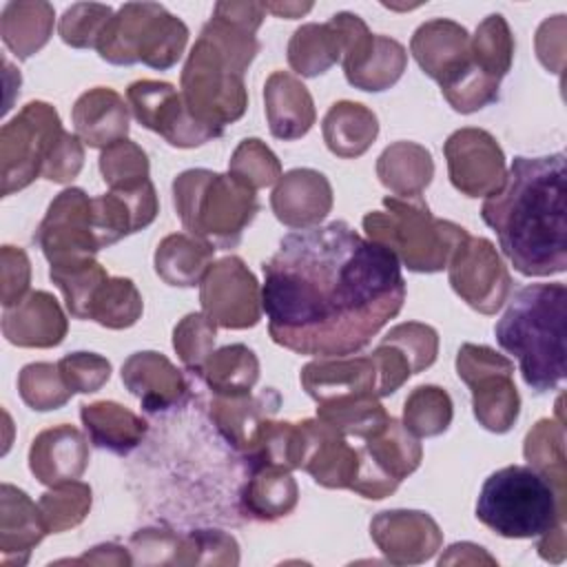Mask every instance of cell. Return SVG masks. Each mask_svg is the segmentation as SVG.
<instances>
[{
    "instance_id": "obj_1",
    "label": "cell",
    "mask_w": 567,
    "mask_h": 567,
    "mask_svg": "<svg viewBox=\"0 0 567 567\" xmlns=\"http://www.w3.org/2000/svg\"><path fill=\"white\" fill-rule=\"evenodd\" d=\"M261 270L268 332L297 354H354L405 301L394 252L346 221L286 235Z\"/></svg>"
},
{
    "instance_id": "obj_2",
    "label": "cell",
    "mask_w": 567,
    "mask_h": 567,
    "mask_svg": "<svg viewBox=\"0 0 567 567\" xmlns=\"http://www.w3.org/2000/svg\"><path fill=\"white\" fill-rule=\"evenodd\" d=\"M481 217L496 233L503 255L520 275L565 272V153L514 157L503 186L485 197Z\"/></svg>"
},
{
    "instance_id": "obj_3",
    "label": "cell",
    "mask_w": 567,
    "mask_h": 567,
    "mask_svg": "<svg viewBox=\"0 0 567 567\" xmlns=\"http://www.w3.org/2000/svg\"><path fill=\"white\" fill-rule=\"evenodd\" d=\"M255 33V24L217 2L184 62L182 100L188 113L217 135L246 113L244 73L259 51Z\"/></svg>"
},
{
    "instance_id": "obj_4",
    "label": "cell",
    "mask_w": 567,
    "mask_h": 567,
    "mask_svg": "<svg viewBox=\"0 0 567 567\" xmlns=\"http://www.w3.org/2000/svg\"><path fill=\"white\" fill-rule=\"evenodd\" d=\"M565 301L563 284L525 286L494 328L498 346L518 359L523 381L538 394L565 381Z\"/></svg>"
},
{
    "instance_id": "obj_5",
    "label": "cell",
    "mask_w": 567,
    "mask_h": 567,
    "mask_svg": "<svg viewBox=\"0 0 567 567\" xmlns=\"http://www.w3.org/2000/svg\"><path fill=\"white\" fill-rule=\"evenodd\" d=\"M476 518L503 538H536L565 525V496L534 467L507 465L485 478Z\"/></svg>"
},
{
    "instance_id": "obj_6",
    "label": "cell",
    "mask_w": 567,
    "mask_h": 567,
    "mask_svg": "<svg viewBox=\"0 0 567 567\" xmlns=\"http://www.w3.org/2000/svg\"><path fill=\"white\" fill-rule=\"evenodd\" d=\"M363 230L412 272L447 268L454 250L470 235L463 226L434 217L421 197H385L383 210L363 217Z\"/></svg>"
},
{
    "instance_id": "obj_7",
    "label": "cell",
    "mask_w": 567,
    "mask_h": 567,
    "mask_svg": "<svg viewBox=\"0 0 567 567\" xmlns=\"http://www.w3.org/2000/svg\"><path fill=\"white\" fill-rule=\"evenodd\" d=\"M173 204L184 228L213 244L235 248L259 213L255 188L230 173L188 168L173 182Z\"/></svg>"
},
{
    "instance_id": "obj_8",
    "label": "cell",
    "mask_w": 567,
    "mask_h": 567,
    "mask_svg": "<svg viewBox=\"0 0 567 567\" xmlns=\"http://www.w3.org/2000/svg\"><path fill=\"white\" fill-rule=\"evenodd\" d=\"M188 42V27L157 2H126L106 24L97 53L120 66L146 64L166 71L182 58Z\"/></svg>"
},
{
    "instance_id": "obj_9",
    "label": "cell",
    "mask_w": 567,
    "mask_h": 567,
    "mask_svg": "<svg viewBox=\"0 0 567 567\" xmlns=\"http://www.w3.org/2000/svg\"><path fill=\"white\" fill-rule=\"evenodd\" d=\"M456 374L472 392L476 421L489 432H509L520 412L514 363L487 346L463 343L456 354Z\"/></svg>"
},
{
    "instance_id": "obj_10",
    "label": "cell",
    "mask_w": 567,
    "mask_h": 567,
    "mask_svg": "<svg viewBox=\"0 0 567 567\" xmlns=\"http://www.w3.org/2000/svg\"><path fill=\"white\" fill-rule=\"evenodd\" d=\"M64 128L58 111L47 102H29L0 131L2 195L27 188L42 177V166Z\"/></svg>"
},
{
    "instance_id": "obj_11",
    "label": "cell",
    "mask_w": 567,
    "mask_h": 567,
    "mask_svg": "<svg viewBox=\"0 0 567 567\" xmlns=\"http://www.w3.org/2000/svg\"><path fill=\"white\" fill-rule=\"evenodd\" d=\"M35 244L51 266L95 257L102 246L93 219V197L73 186L58 193L35 230Z\"/></svg>"
},
{
    "instance_id": "obj_12",
    "label": "cell",
    "mask_w": 567,
    "mask_h": 567,
    "mask_svg": "<svg viewBox=\"0 0 567 567\" xmlns=\"http://www.w3.org/2000/svg\"><path fill=\"white\" fill-rule=\"evenodd\" d=\"M199 303L202 312L226 330H246L261 319V288L235 255L213 261L199 284Z\"/></svg>"
},
{
    "instance_id": "obj_13",
    "label": "cell",
    "mask_w": 567,
    "mask_h": 567,
    "mask_svg": "<svg viewBox=\"0 0 567 567\" xmlns=\"http://www.w3.org/2000/svg\"><path fill=\"white\" fill-rule=\"evenodd\" d=\"M452 290L476 312L494 315L512 292V275L485 237H470L454 250L447 264Z\"/></svg>"
},
{
    "instance_id": "obj_14",
    "label": "cell",
    "mask_w": 567,
    "mask_h": 567,
    "mask_svg": "<svg viewBox=\"0 0 567 567\" xmlns=\"http://www.w3.org/2000/svg\"><path fill=\"white\" fill-rule=\"evenodd\" d=\"M126 100L135 120L171 146L193 148L219 137L188 113L182 93L168 82L137 80L126 89Z\"/></svg>"
},
{
    "instance_id": "obj_15",
    "label": "cell",
    "mask_w": 567,
    "mask_h": 567,
    "mask_svg": "<svg viewBox=\"0 0 567 567\" xmlns=\"http://www.w3.org/2000/svg\"><path fill=\"white\" fill-rule=\"evenodd\" d=\"M443 153L452 186L467 197H489L507 177L503 148L483 128L465 126L454 131L445 140Z\"/></svg>"
},
{
    "instance_id": "obj_16",
    "label": "cell",
    "mask_w": 567,
    "mask_h": 567,
    "mask_svg": "<svg viewBox=\"0 0 567 567\" xmlns=\"http://www.w3.org/2000/svg\"><path fill=\"white\" fill-rule=\"evenodd\" d=\"M370 536L392 565H421L443 543L439 523L419 509L379 512L370 523Z\"/></svg>"
},
{
    "instance_id": "obj_17",
    "label": "cell",
    "mask_w": 567,
    "mask_h": 567,
    "mask_svg": "<svg viewBox=\"0 0 567 567\" xmlns=\"http://www.w3.org/2000/svg\"><path fill=\"white\" fill-rule=\"evenodd\" d=\"M301 388L321 403L377 396L379 370L372 354L365 357H319L301 368ZM379 399V396H377Z\"/></svg>"
},
{
    "instance_id": "obj_18",
    "label": "cell",
    "mask_w": 567,
    "mask_h": 567,
    "mask_svg": "<svg viewBox=\"0 0 567 567\" xmlns=\"http://www.w3.org/2000/svg\"><path fill=\"white\" fill-rule=\"evenodd\" d=\"M299 425L303 432L299 470L308 472L317 485L328 489H352L361 463L359 447H352L348 436L319 419H303Z\"/></svg>"
},
{
    "instance_id": "obj_19",
    "label": "cell",
    "mask_w": 567,
    "mask_h": 567,
    "mask_svg": "<svg viewBox=\"0 0 567 567\" xmlns=\"http://www.w3.org/2000/svg\"><path fill=\"white\" fill-rule=\"evenodd\" d=\"M275 217L297 230L321 226L332 210V186L315 168H292L284 173L270 195Z\"/></svg>"
},
{
    "instance_id": "obj_20",
    "label": "cell",
    "mask_w": 567,
    "mask_h": 567,
    "mask_svg": "<svg viewBox=\"0 0 567 567\" xmlns=\"http://www.w3.org/2000/svg\"><path fill=\"white\" fill-rule=\"evenodd\" d=\"M410 51L421 71L439 82V86L472 64L467 29L447 18L423 22L410 40Z\"/></svg>"
},
{
    "instance_id": "obj_21",
    "label": "cell",
    "mask_w": 567,
    "mask_h": 567,
    "mask_svg": "<svg viewBox=\"0 0 567 567\" xmlns=\"http://www.w3.org/2000/svg\"><path fill=\"white\" fill-rule=\"evenodd\" d=\"M122 383L151 414L177 408L188 396V383L182 370L168 357L153 350L135 352L124 361Z\"/></svg>"
},
{
    "instance_id": "obj_22",
    "label": "cell",
    "mask_w": 567,
    "mask_h": 567,
    "mask_svg": "<svg viewBox=\"0 0 567 567\" xmlns=\"http://www.w3.org/2000/svg\"><path fill=\"white\" fill-rule=\"evenodd\" d=\"M69 321L58 299L47 290L29 292L2 312V334L18 348H53L66 337Z\"/></svg>"
},
{
    "instance_id": "obj_23",
    "label": "cell",
    "mask_w": 567,
    "mask_h": 567,
    "mask_svg": "<svg viewBox=\"0 0 567 567\" xmlns=\"http://www.w3.org/2000/svg\"><path fill=\"white\" fill-rule=\"evenodd\" d=\"M89 465L86 436L73 425H55L42 430L29 450V470L42 485H60L75 481Z\"/></svg>"
},
{
    "instance_id": "obj_24",
    "label": "cell",
    "mask_w": 567,
    "mask_h": 567,
    "mask_svg": "<svg viewBox=\"0 0 567 567\" xmlns=\"http://www.w3.org/2000/svg\"><path fill=\"white\" fill-rule=\"evenodd\" d=\"M40 507L16 485H0V563L27 565L31 549L47 536Z\"/></svg>"
},
{
    "instance_id": "obj_25",
    "label": "cell",
    "mask_w": 567,
    "mask_h": 567,
    "mask_svg": "<svg viewBox=\"0 0 567 567\" xmlns=\"http://www.w3.org/2000/svg\"><path fill=\"white\" fill-rule=\"evenodd\" d=\"M264 106L268 128L277 140H299L317 120L310 91L288 71H275L268 75L264 84Z\"/></svg>"
},
{
    "instance_id": "obj_26",
    "label": "cell",
    "mask_w": 567,
    "mask_h": 567,
    "mask_svg": "<svg viewBox=\"0 0 567 567\" xmlns=\"http://www.w3.org/2000/svg\"><path fill=\"white\" fill-rule=\"evenodd\" d=\"M75 135L91 148H106L128 135V104L109 89L95 86L82 93L71 111Z\"/></svg>"
},
{
    "instance_id": "obj_27",
    "label": "cell",
    "mask_w": 567,
    "mask_h": 567,
    "mask_svg": "<svg viewBox=\"0 0 567 567\" xmlns=\"http://www.w3.org/2000/svg\"><path fill=\"white\" fill-rule=\"evenodd\" d=\"M277 408L279 394L268 388L259 396H215L210 403V419L235 450L250 454L264 425L275 416Z\"/></svg>"
},
{
    "instance_id": "obj_28",
    "label": "cell",
    "mask_w": 567,
    "mask_h": 567,
    "mask_svg": "<svg viewBox=\"0 0 567 567\" xmlns=\"http://www.w3.org/2000/svg\"><path fill=\"white\" fill-rule=\"evenodd\" d=\"M80 419L95 447L128 454L148 432V423L115 401H95L80 408Z\"/></svg>"
},
{
    "instance_id": "obj_29",
    "label": "cell",
    "mask_w": 567,
    "mask_h": 567,
    "mask_svg": "<svg viewBox=\"0 0 567 567\" xmlns=\"http://www.w3.org/2000/svg\"><path fill=\"white\" fill-rule=\"evenodd\" d=\"M321 133L332 155L352 159L361 157L374 144L379 135V120L365 104L341 100L323 115Z\"/></svg>"
},
{
    "instance_id": "obj_30",
    "label": "cell",
    "mask_w": 567,
    "mask_h": 567,
    "mask_svg": "<svg viewBox=\"0 0 567 567\" xmlns=\"http://www.w3.org/2000/svg\"><path fill=\"white\" fill-rule=\"evenodd\" d=\"M215 246L190 235L173 233L166 235L155 250V272L157 277L177 288H190L202 284L204 275L213 266Z\"/></svg>"
},
{
    "instance_id": "obj_31",
    "label": "cell",
    "mask_w": 567,
    "mask_h": 567,
    "mask_svg": "<svg viewBox=\"0 0 567 567\" xmlns=\"http://www.w3.org/2000/svg\"><path fill=\"white\" fill-rule=\"evenodd\" d=\"M377 177L396 197H421L434 177V159L416 142H394L379 155Z\"/></svg>"
},
{
    "instance_id": "obj_32",
    "label": "cell",
    "mask_w": 567,
    "mask_h": 567,
    "mask_svg": "<svg viewBox=\"0 0 567 567\" xmlns=\"http://www.w3.org/2000/svg\"><path fill=\"white\" fill-rule=\"evenodd\" d=\"M55 11L42 0H18L7 2L0 13V35L7 49L27 60L38 53L53 35Z\"/></svg>"
},
{
    "instance_id": "obj_33",
    "label": "cell",
    "mask_w": 567,
    "mask_h": 567,
    "mask_svg": "<svg viewBox=\"0 0 567 567\" xmlns=\"http://www.w3.org/2000/svg\"><path fill=\"white\" fill-rule=\"evenodd\" d=\"M299 501V487L290 470L279 465H261L250 470V478L241 492L244 509L257 520H275L288 516Z\"/></svg>"
},
{
    "instance_id": "obj_34",
    "label": "cell",
    "mask_w": 567,
    "mask_h": 567,
    "mask_svg": "<svg viewBox=\"0 0 567 567\" xmlns=\"http://www.w3.org/2000/svg\"><path fill=\"white\" fill-rule=\"evenodd\" d=\"M361 452L370 458L372 465L399 483L408 478L423 458L419 439L410 434L405 425L394 416H388L379 430L363 439Z\"/></svg>"
},
{
    "instance_id": "obj_35",
    "label": "cell",
    "mask_w": 567,
    "mask_h": 567,
    "mask_svg": "<svg viewBox=\"0 0 567 567\" xmlns=\"http://www.w3.org/2000/svg\"><path fill=\"white\" fill-rule=\"evenodd\" d=\"M286 53L295 73L301 78H317L341 62V35L330 20L321 24L308 22L290 35Z\"/></svg>"
},
{
    "instance_id": "obj_36",
    "label": "cell",
    "mask_w": 567,
    "mask_h": 567,
    "mask_svg": "<svg viewBox=\"0 0 567 567\" xmlns=\"http://www.w3.org/2000/svg\"><path fill=\"white\" fill-rule=\"evenodd\" d=\"M202 377L217 396H244L259 381V361L244 343L224 346L208 357Z\"/></svg>"
},
{
    "instance_id": "obj_37",
    "label": "cell",
    "mask_w": 567,
    "mask_h": 567,
    "mask_svg": "<svg viewBox=\"0 0 567 567\" xmlns=\"http://www.w3.org/2000/svg\"><path fill=\"white\" fill-rule=\"evenodd\" d=\"M523 454L538 474L551 481L560 496H565V425L563 421L540 419L525 436Z\"/></svg>"
},
{
    "instance_id": "obj_38",
    "label": "cell",
    "mask_w": 567,
    "mask_h": 567,
    "mask_svg": "<svg viewBox=\"0 0 567 567\" xmlns=\"http://www.w3.org/2000/svg\"><path fill=\"white\" fill-rule=\"evenodd\" d=\"M408 66L405 47L390 35H374L372 51L346 80L359 91H385L399 82Z\"/></svg>"
},
{
    "instance_id": "obj_39",
    "label": "cell",
    "mask_w": 567,
    "mask_h": 567,
    "mask_svg": "<svg viewBox=\"0 0 567 567\" xmlns=\"http://www.w3.org/2000/svg\"><path fill=\"white\" fill-rule=\"evenodd\" d=\"M144 301L135 284L126 277H109L93 295L89 319L111 330H124L137 323Z\"/></svg>"
},
{
    "instance_id": "obj_40",
    "label": "cell",
    "mask_w": 567,
    "mask_h": 567,
    "mask_svg": "<svg viewBox=\"0 0 567 567\" xmlns=\"http://www.w3.org/2000/svg\"><path fill=\"white\" fill-rule=\"evenodd\" d=\"M454 416L450 394L439 385L414 388L403 403V425L416 439L443 434Z\"/></svg>"
},
{
    "instance_id": "obj_41",
    "label": "cell",
    "mask_w": 567,
    "mask_h": 567,
    "mask_svg": "<svg viewBox=\"0 0 567 567\" xmlns=\"http://www.w3.org/2000/svg\"><path fill=\"white\" fill-rule=\"evenodd\" d=\"M472 62L487 75L503 80L514 60V35L501 13H489L470 38Z\"/></svg>"
},
{
    "instance_id": "obj_42",
    "label": "cell",
    "mask_w": 567,
    "mask_h": 567,
    "mask_svg": "<svg viewBox=\"0 0 567 567\" xmlns=\"http://www.w3.org/2000/svg\"><path fill=\"white\" fill-rule=\"evenodd\" d=\"M49 277L64 295L66 310L75 319H89L93 295L109 279L104 266L97 264L93 257L64 266H51Z\"/></svg>"
},
{
    "instance_id": "obj_43",
    "label": "cell",
    "mask_w": 567,
    "mask_h": 567,
    "mask_svg": "<svg viewBox=\"0 0 567 567\" xmlns=\"http://www.w3.org/2000/svg\"><path fill=\"white\" fill-rule=\"evenodd\" d=\"M385 408L377 396L343 399L317 405V419L343 436L365 439L388 421Z\"/></svg>"
},
{
    "instance_id": "obj_44",
    "label": "cell",
    "mask_w": 567,
    "mask_h": 567,
    "mask_svg": "<svg viewBox=\"0 0 567 567\" xmlns=\"http://www.w3.org/2000/svg\"><path fill=\"white\" fill-rule=\"evenodd\" d=\"M91 503H93L91 487L75 478L47 489L40 496L38 507L42 512L47 532L60 534L71 527H78L86 518Z\"/></svg>"
},
{
    "instance_id": "obj_45",
    "label": "cell",
    "mask_w": 567,
    "mask_h": 567,
    "mask_svg": "<svg viewBox=\"0 0 567 567\" xmlns=\"http://www.w3.org/2000/svg\"><path fill=\"white\" fill-rule=\"evenodd\" d=\"M18 392L22 401L38 412L62 408L71 399V390L64 383L58 363H27L18 374Z\"/></svg>"
},
{
    "instance_id": "obj_46",
    "label": "cell",
    "mask_w": 567,
    "mask_h": 567,
    "mask_svg": "<svg viewBox=\"0 0 567 567\" xmlns=\"http://www.w3.org/2000/svg\"><path fill=\"white\" fill-rule=\"evenodd\" d=\"M148 157L131 140H120L100 155V173L111 190H131L151 182L148 177Z\"/></svg>"
},
{
    "instance_id": "obj_47",
    "label": "cell",
    "mask_w": 567,
    "mask_h": 567,
    "mask_svg": "<svg viewBox=\"0 0 567 567\" xmlns=\"http://www.w3.org/2000/svg\"><path fill=\"white\" fill-rule=\"evenodd\" d=\"M239 545L221 529H195L179 534L173 565H237Z\"/></svg>"
},
{
    "instance_id": "obj_48",
    "label": "cell",
    "mask_w": 567,
    "mask_h": 567,
    "mask_svg": "<svg viewBox=\"0 0 567 567\" xmlns=\"http://www.w3.org/2000/svg\"><path fill=\"white\" fill-rule=\"evenodd\" d=\"M228 173L250 188H266L279 182L281 164L277 155L257 137H246L230 155Z\"/></svg>"
},
{
    "instance_id": "obj_49",
    "label": "cell",
    "mask_w": 567,
    "mask_h": 567,
    "mask_svg": "<svg viewBox=\"0 0 567 567\" xmlns=\"http://www.w3.org/2000/svg\"><path fill=\"white\" fill-rule=\"evenodd\" d=\"M215 337L217 326L204 312H190L175 326L173 348L193 374L204 372V365L215 348Z\"/></svg>"
},
{
    "instance_id": "obj_50",
    "label": "cell",
    "mask_w": 567,
    "mask_h": 567,
    "mask_svg": "<svg viewBox=\"0 0 567 567\" xmlns=\"http://www.w3.org/2000/svg\"><path fill=\"white\" fill-rule=\"evenodd\" d=\"M111 18L113 9L109 4L75 2L62 13L58 33L73 49H95Z\"/></svg>"
},
{
    "instance_id": "obj_51",
    "label": "cell",
    "mask_w": 567,
    "mask_h": 567,
    "mask_svg": "<svg viewBox=\"0 0 567 567\" xmlns=\"http://www.w3.org/2000/svg\"><path fill=\"white\" fill-rule=\"evenodd\" d=\"M385 343H392L401 350V354L408 359L412 374L423 372L436 361L439 354V334L432 326L421 321H405L394 328L381 339Z\"/></svg>"
},
{
    "instance_id": "obj_52",
    "label": "cell",
    "mask_w": 567,
    "mask_h": 567,
    "mask_svg": "<svg viewBox=\"0 0 567 567\" xmlns=\"http://www.w3.org/2000/svg\"><path fill=\"white\" fill-rule=\"evenodd\" d=\"M60 374L71 392H97L111 379V361L95 352H71L58 361Z\"/></svg>"
},
{
    "instance_id": "obj_53",
    "label": "cell",
    "mask_w": 567,
    "mask_h": 567,
    "mask_svg": "<svg viewBox=\"0 0 567 567\" xmlns=\"http://www.w3.org/2000/svg\"><path fill=\"white\" fill-rule=\"evenodd\" d=\"M0 299L4 308L16 306L27 297L31 284V261L22 248L2 246L0 250Z\"/></svg>"
},
{
    "instance_id": "obj_54",
    "label": "cell",
    "mask_w": 567,
    "mask_h": 567,
    "mask_svg": "<svg viewBox=\"0 0 567 567\" xmlns=\"http://www.w3.org/2000/svg\"><path fill=\"white\" fill-rule=\"evenodd\" d=\"M82 164H84L82 140L75 133L64 131L42 166V177L55 184H66L80 175Z\"/></svg>"
},
{
    "instance_id": "obj_55",
    "label": "cell",
    "mask_w": 567,
    "mask_h": 567,
    "mask_svg": "<svg viewBox=\"0 0 567 567\" xmlns=\"http://www.w3.org/2000/svg\"><path fill=\"white\" fill-rule=\"evenodd\" d=\"M179 545V534L168 532V529H140L131 538V551H133V563L142 565H164V563H175Z\"/></svg>"
},
{
    "instance_id": "obj_56",
    "label": "cell",
    "mask_w": 567,
    "mask_h": 567,
    "mask_svg": "<svg viewBox=\"0 0 567 567\" xmlns=\"http://www.w3.org/2000/svg\"><path fill=\"white\" fill-rule=\"evenodd\" d=\"M372 359H374L377 370H379V388H377L379 399L394 394L412 377L408 359L392 343L381 341L372 350Z\"/></svg>"
},
{
    "instance_id": "obj_57",
    "label": "cell",
    "mask_w": 567,
    "mask_h": 567,
    "mask_svg": "<svg viewBox=\"0 0 567 567\" xmlns=\"http://www.w3.org/2000/svg\"><path fill=\"white\" fill-rule=\"evenodd\" d=\"M536 55L547 71L560 73L563 60H565V16L563 13L545 20L538 27Z\"/></svg>"
},
{
    "instance_id": "obj_58",
    "label": "cell",
    "mask_w": 567,
    "mask_h": 567,
    "mask_svg": "<svg viewBox=\"0 0 567 567\" xmlns=\"http://www.w3.org/2000/svg\"><path fill=\"white\" fill-rule=\"evenodd\" d=\"M465 563H487L494 565L496 560L478 545L474 543H454L447 547V551L439 558V565H465Z\"/></svg>"
},
{
    "instance_id": "obj_59",
    "label": "cell",
    "mask_w": 567,
    "mask_h": 567,
    "mask_svg": "<svg viewBox=\"0 0 567 567\" xmlns=\"http://www.w3.org/2000/svg\"><path fill=\"white\" fill-rule=\"evenodd\" d=\"M73 563H95V565H133V558L128 556L126 547L115 543H104L86 551L84 556L75 558Z\"/></svg>"
},
{
    "instance_id": "obj_60",
    "label": "cell",
    "mask_w": 567,
    "mask_h": 567,
    "mask_svg": "<svg viewBox=\"0 0 567 567\" xmlns=\"http://www.w3.org/2000/svg\"><path fill=\"white\" fill-rule=\"evenodd\" d=\"M538 538L540 540H538L536 549H538L540 558L551 560V563H560L565 558V525H558Z\"/></svg>"
},
{
    "instance_id": "obj_61",
    "label": "cell",
    "mask_w": 567,
    "mask_h": 567,
    "mask_svg": "<svg viewBox=\"0 0 567 567\" xmlns=\"http://www.w3.org/2000/svg\"><path fill=\"white\" fill-rule=\"evenodd\" d=\"M264 9L275 13L277 18H301L312 9V2H264Z\"/></svg>"
}]
</instances>
